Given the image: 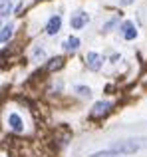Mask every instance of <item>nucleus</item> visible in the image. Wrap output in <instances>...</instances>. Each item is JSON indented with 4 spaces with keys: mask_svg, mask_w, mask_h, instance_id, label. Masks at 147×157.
I'll return each instance as SVG.
<instances>
[{
    "mask_svg": "<svg viewBox=\"0 0 147 157\" xmlns=\"http://www.w3.org/2000/svg\"><path fill=\"white\" fill-rule=\"evenodd\" d=\"M89 157H119V153L113 151V149H107V151H97V153H93Z\"/></svg>",
    "mask_w": 147,
    "mask_h": 157,
    "instance_id": "f8f14e48",
    "label": "nucleus"
},
{
    "mask_svg": "<svg viewBox=\"0 0 147 157\" xmlns=\"http://www.w3.org/2000/svg\"><path fill=\"white\" fill-rule=\"evenodd\" d=\"M109 107H111V101H97L92 109V115H104V113H107Z\"/></svg>",
    "mask_w": 147,
    "mask_h": 157,
    "instance_id": "0eeeda50",
    "label": "nucleus"
},
{
    "mask_svg": "<svg viewBox=\"0 0 147 157\" xmlns=\"http://www.w3.org/2000/svg\"><path fill=\"white\" fill-rule=\"evenodd\" d=\"M12 12V0H0V16L6 18Z\"/></svg>",
    "mask_w": 147,
    "mask_h": 157,
    "instance_id": "9d476101",
    "label": "nucleus"
},
{
    "mask_svg": "<svg viewBox=\"0 0 147 157\" xmlns=\"http://www.w3.org/2000/svg\"><path fill=\"white\" fill-rule=\"evenodd\" d=\"M64 66V58H52L50 64H48V70H58Z\"/></svg>",
    "mask_w": 147,
    "mask_h": 157,
    "instance_id": "9b49d317",
    "label": "nucleus"
},
{
    "mask_svg": "<svg viewBox=\"0 0 147 157\" xmlns=\"http://www.w3.org/2000/svg\"><path fill=\"white\" fill-rule=\"evenodd\" d=\"M77 48H80V38H76V36H70V38L64 42V50L66 52H76Z\"/></svg>",
    "mask_w": 147,
    "mask_h": 157,
    "instance_id": "6e6552de",
    "label": "nucleus"
},
{
    "mask_svg": "<svg viewBox=\"0 0 147 157\" xmlns=\"http://www.w3.org/2000/svg\"><path fill=\"white\" fill-rule=\"evenodd\" d=\"M113 151H117V153H135L137 149H139V143H135L133 139H125V141H115L111 145Z\"/></svg>",
    "mask_w": 147,
    "mask_h": 157,
    "instance_id": "f257e3e1",
    "label": "nucleus"
},
{
    "mask_svg": "<svg viewBox=\"0 0 147 157\" xmlns=\"http://www.w3.org/2000/svg\"><path fill=\"white\" fill-rule=\"evenodd\" d=\"M8 123H10V127L14 131H24V123H22V119H20V115L18 113H10L8 115Z\"/></svg>",
    "mask_w": 147,
    "mask_h": 157,
    "instance_id": "423d86ee",
    "label": "nucleus"
},
{
    "mask_svg": "<svg viewBox=\"0 0 147 157\" xmlns=\"http://www.w3.org/2000/svg\"><path fill=\"white\" fill-rule=\"evenodd\" d=\"M85 66H88L92 72H97L101 68V56L97 52H88L85 54Z\"/></svg>",
    "mask_w": 147,
    "mask_h": 157,
    "instance_id": "f03ea898",
    "label": "nucleus"
},
{
    "mask_svg": "<svg viewBox=\"0 0 147 157\" xmlns=\"http://www.w3.org/2000/svg\"><path fill=\"white\" fill-rule=\"evenodd\" d=\"M88 22H89V16L85 14V12H76V14L72 16V20H70V26L74 30H80V28H84Z\"/></svg>",
    "mask_w": 147,
    "mask_h": 157,
    "instance_id": "7ed1b4c3",
    "label": "nucleus"
},
{
    "mask_svg": "<svg viewBox=\"0 0 147 157\" xmlns=\"http://www.w3.org/2000/svg\"><path fill=\"white\" fill-rule=\"evenodd\" d=\"M60 28H62V16H52L50 20H48V24H46V34L48 36H54V34H58L60 32Z\"/></svg>",
    "mask_w": 147,
    "mask_h": 157,
    "instance_id": "20e7f679",
    "label": "nucleus"
},
{
    "mask_svg": "<svg viewBox=\"0 0 147 157\" xmlns=\"http://www.w3.org/2000/svg\"><path fill=\"white\" fill-rule=\"evenodd\" d=\"M121 36H123L125 40H135L137 38V28L133 22H123V26H121Z\"/></svg>",
    "mask_w": 147,
    "mask_h": 157,
    "instance_id": "39448f33",
    "label": "nucleus"
},
{
    "mask_svg": "<svg viewBox=\"0 0 147 157\" xmlns=\"http://www.w3.org/2000/svg\"><path fill=\"white\" fill-rule=\"evenodd\" d=\"M12 32H14V24H6V26H2V34H0L2 44H6L8 40L12 38Z\"/></svg>",
    "mask_w": 147,
    "mask_h": 157,
    "instance_id": "1a4fd4ad",
    "label": "nucleus"
},
{
    "mask_svg": "<svg viewBox=\"0 0 147 157\" xmlns=\"http://www.w3.org/2000/svg\"><path fill=\"white\" fill-rule=\"evenodd\" d=\"M76 92L80 94V96H84V98H89V96H92V90L85 88V86H76Z\"/></svg>",
    "mask_w": 147,
    "mask_h": 157,
    "instance_id": "ddd939ff",
    "label": "nucleus"
},
{
    "mask_svg": "<svg viewBox=\"0 0 147 157\" xmlns=\"http://www.w3.org/2000/svg\"><path fill=\"white\" fill-rule=\"evenodd\" d=\"M119 2H121V6H129V4H133L135 0H119Z\"/></svg>",
    "mask_w": 147,
    "mask_h": 157,
    "instance_id": "4468645a",
    "label": "nucleus"
}]
</instances>
